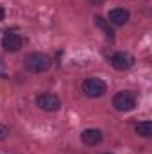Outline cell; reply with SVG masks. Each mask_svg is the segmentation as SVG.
Listing matches in <instances>:
<instances>
[{"label":"cell","instance_id":"3","mask_svg":"<svg viewBox=\"0 0 152 154\" xmlns=\"http://www.w3.org/2000/svg\"><path fill=\"white\" fill-rule=\"evenodd\" d=\"M113 108L116 111H132L136 108V97L131 91H118L113 97Z\"/></svg>","mask_w":152,"mask_h":154},{"label":"cell","instance_id":"13","mask_svg":"<svg viewBox=\"0 0 152 154\" xmlns=\"http://www.w3.org/2000/svg\"><path fill=\"white\" fill-rule=\"evenodd\" d=\"M0 75H2V77H5V72L2 70V61H0Z\"/></svg>","mask_w":152,"mask_h":154},{"label":"cell","instance_id":"5","mask_svg":"<svg viewBox=\"0 0 152 154\" xmlns=\"http://www.w3.org/2000/svg\"><path fill=\"white\" fill-rule=\"evenodd\" d=\"M109 63L113 65L114 70H129L134 65V57L127 52H114L109 57Z\"/></svg>","mask_w":152,"mask_h":154},{"label":"cell","instance_id":"6","mask_svg":"<svg viewBox=\"0 0 152 154\" xmlns=\"http://www.w3.org/2000/svg\"><path fill=\"white\" fill-rule=\"evenodd\" d=\"M23 41L20 38V34L13 32V31H7L4 36H2V48L5 52H18L22 48Z\"/></svg>","mask_w":152,"mask_h":154},{"label":"cell","instance_id":"2","mask_svg":"<svg viewBox=\"0 0 152 154\" xmlns=\"http://www.w3.org/2000/svg\"><path fill=\"white\" fill-rule=\"evenodd\" d=\"M82 91H84V95H88L91 99H97V97H102L108 91V84L99 77H90L82 82Z\"/></svg>","mask_w":152,"mask_h":154},{"label":"cell","instance_id":"15","mask_svg":"<svg viewBox=\"0 0 152 154\" xmlns=\"http://www.w3.org/2000/svg\"><path fill=\"white\" fill-rule=\"evenodd\" d=\"M102 154H113V152H102Z\"/></svg>","mask_w":152,"mask_h":154},{"label":"cell","instance_id":"12","mask_svg":"<svg viewBox=\"0 0 152 154\" xmlns=\"http://www.w3.org/2000/svg\"><path fill=\"white\" fill-rule=\"evenodd\" d=\"M4 18H5V11H4V7L0 5V22H2Z\"/></svg>","mask_w":152,"mask_h":154},{"label":"cell","instance_id":"11","mask_svg":"<svg viewBox=\"0 0 152 154\" xmlns=\"http://www.w3.org/2000/svg\"><path fill=\"white\" fill-rule=\"evenodd\" d=\"M9 136V127L7 125H4V124H0V142L2 140H5Z\"/></svg>","mask_w":152,"mask_h":154},{"label":"cell","instance_id":"9","mask_svg":"<svg viewBox=\"0 0 152 154\" xmlns=\"http://www.w3.org/2000/svg\"><path fill=\"white\" fill-rule=\"evenodd\" d=\"M136 134L138 136H143V138H150L152 136V122L150 120H143V122H138L136 127H134Z\"/></svg>","mask_w":152,"mask_h":154},{"label":"cell","instance_id":"10","mask_svg":"<svg viewBox=\"0 0 152 154\" xmlns=\"http://www.w3.org/2000/svg\"><path fill=\"white\" fill-rule=\"evenodd\" d=\"M95 25H97V27H99L100 31H104L108 38H111V39L114 38V31L111 29V25H109V22H108V20H104L102 16H95Z\"/></svg>","mask_w":152,"mask_h":154},{"label":"cell","instance_id":"14","mask_svg":"<svg viewBox=\"0 0 152 154\" xmlns=\"http://www.w3.org/2000/svg\"><path fill=\"white\" fill-rule=\"evenodd\" d=\"M90 2H95V4H100L102 0H90Z\"/></svg>","mask_w":152,"mask_h":154},{"label":"cell","instance_id":"8","mask_svg":"<svg viewBox=\"0 0 152 154\" xmlns=\"http://www.w3.org/2000/svg\"><path fill=\"white\" fill-rule=\"evenodd\" d=\"M81 140H82L86 145H90V147L99 145V143L102 142V131H100V129H84V131L81 133Z\"/></svg>","mask_w":152,"mask_h":154},{"label":"cell","instance_id":"7","mask_svg":"<svg viewBox=\"0 0 152 154\" xmlns=\"http://www.w3.org/2000/svg\"><path fill=\"white\" fill-rule=\"evenodd\" d=\"M129 18H131V14L123 7H114V9L109 11V14H108V22L109 23H114V25H125L129 22Z\"/></svg>","mask_w":152,"mask_h":154},{"label":"cell","instance_id":"1","mask_svg":"<svg viewBox=\"0 0 152 154\" xmlns=\"http://www.w3.org/2000/svg\"><path fill=\"white\" fill-rule=\"evenodd\" d=\"M23 66L27 72L31 74H43L47 70L52 68V59L47 56V54H41V52H32L29 54L25 59H23Z\"/></svg>","mask_w":152,"mask_h":154},{"label":"cell","instance_id":"4","mask_svg":"<svg viewBox=\"0 0 152 154\" xmlns=\"http://www.w3.org/2000/svg\"><path fill=\"white\" fill-rule=\"evenodd\" d=\"M36 106L39 109H43V111L52 113V111H57L61 108V100L54 93H41V95L36 97Z\"/></svg>","mask_w":152,"mask_h":154}]
</instances>
